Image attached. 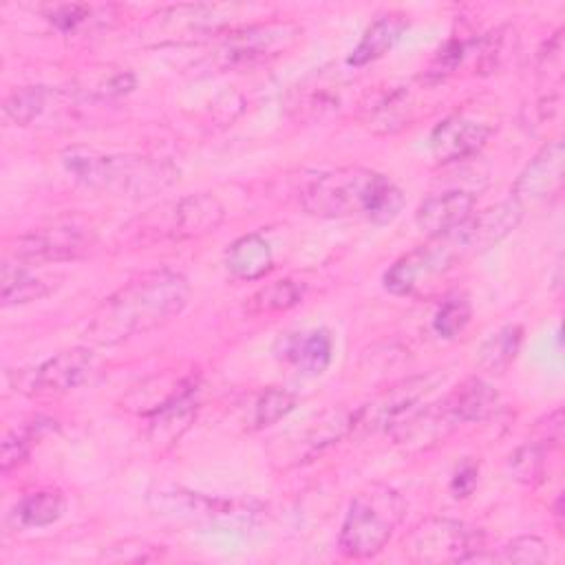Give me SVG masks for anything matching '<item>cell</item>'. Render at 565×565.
Here are the masks:
<instances>
[{"mask_svg":"<svg viewBox=\"0 0 565 565\" xmlns=\"http://www.w3.org/2000/svg\"><path fill=\"white\" fill-rule=\"evenodd\" d=\"M475 214V190L448 188L428 194L415 212V223L430 238L455 232Z\"/></svg>","mask_w":565,"mask_h":565,"instance_id":"2e32d148","label":"cell"},{"mask_svg":"<svg viewBox=\"0 0 565 565\" xmlns=\"http://www.w3.org/2000/svg\"><path fill=\"white\" fill-rule=\"evenodd\" d=\"M62 163L82 185L126 199L159 194L179 179V170L166 159L146 154H104L86 146L66 148L62 152Z\"/></svg>","mask_w":565,"mask_h":565,"instance_id":"3957f363","label":"cell"},{"mask_svg":"<svg viewBox=\"0 0 565 565\" xmlns=\"http://www.w3.org/2000/svg\"><path fill=\"white\" fill-rule=\"evenodd\" d=\"M302 207L320 218L362 216L384 225L402 212L404 194L388 177L349 166L313 179L302 192Z\"/></svg>","mask_w":565,"mask_h":565,"instance_id":"7a4b0ae2","label":"cell"},{"mask_svg":"<svg viewBox=\"0 0 565 565\" xmlns=\"http://www.w3.org/2000/svg\"><path fill=\"white\" fill-rule=\"evenodd\" d=\"M305 296L302 285L285 278V280H274L258 291H254L245 305V309L254 316L263 313H278L296 307Z\"/></svg>","mask_w":565,"mask_h":565,"instance_id":"d4e9b609","label":"cell"},{"mask_svg":"<svg viewBox=\"0 0 565 565\" xmlns=\"http://www.w3.org/2000/svg\"><path fill=\"white\" fill-rule=\"evenodd\" d=\"M490 135L492 128L488 124L466 115H450L433 128L428 141L430 152L439 163H459L472 159Z\"/></svg>","mask_w":565,"mask_h":565,"instance_id":"9a60e30c","label":"cell"},{"mask_svg":"<svg viewBox=\"0 0 565 565\" xmlns=\"http://www.w3.org/2000/svg\"><path fill=\"white\" fill-rule=\"evenodd\" d=\"M479 530L455 519H426L406 541L408 558L415 563H466L483 547Z\"/></svg>","mask_w":565,"mask_h":565,"instance_id":"52a82bcc","label":"cell"},{"mask_svg":"<svg viewBox=\"0 0 565 565\" xmlns=\"http://www.w3.org/2000/svg\"><path fill=\"white\" fill-rule=\"evenodd\" d=\"M508 468H510L512 477L521 483L541 481L543 470H545V459H543L541 446L539 444H525V446L516 448L508 459Z\"/></svg>","mask_w":565,"mask_h":565,"instance_id":"4dcf8cb0","label":"cell"},{"mask_svg":"<svg viewBox=\"0 0 565 565\" xmlns=\"http://www.w3.org/2000/svg\"><path fill=\"white\" fill-rule=\"evenodd\" d=\"M46 88L44 86H22L7 95L2 104V115L9 124L26 126L38 119L46 108Z\"/></svg>","mask_w":565,"mask_h":565,"instance_id":"4316f807","label":"cell"},{"mask_svg":"<svg viewBox=\"0 0 565 565\" xmlns=\"http://www.w3.org/2000/svg\"><path fill=\"white\" fill-rule=\"evenodd\" d=\"M90 11L93 7L88 4H57L49 11V20L57 31L73 33L90 15Z\"/></svg>","mask_w":565,"mask_h":565,"instance_id":"d6a6232c","label":"cell"},{"mask_svg":"<svg viewBox=\"0 0 565 565\" xmlns=\"http://www.w3.org/2000/svg\"><path fill=\"white\" fill-rule=\"evenodd\" d=\"M463 49H466V44L463 42H457V40H450L441 51H439V55H437V75L441 77V73H448V71H452L459 62H461V57H463Z\"/></svg>","mask_w":565,"mask_h":565,"instance_id":"d590c367","label":"cell"},{"mask_svg":"<svg viewBox=\"0 0 565 565\" xmlns=\"http://www.w3.org/2000/svg\"><path fill=\"white\" fill-rule=\"evenodd\" d=\"M463 258L448 236L430 238V243L415 247L397 258L384 274V287L395 296H413L424 285L444 276L455 263Z\"/></svg>","mask_w":565,"mask_h":565,"instance_id":"9c48e42d","label":"cell"},{"mask_svg":"<svg viewBox=\"0 0 565 565\" xmlns=\"http://www.w3.org/2000/svg\"><path fill=\"white\" fill-rule=\"evenodd\" d=\"M446 402L452 415L457 417V422L466 424V422L488 419L499 406V395L483 380L470 377L461 386H457L450 395H446Z\"/></svg>","mask_w":565,"mask_h":565,"instance_id":"7402d4cb","label":"cell"},{"mask_svg":"<svg viewBox=\"0 0 565 565\" xmlns=\"http://www.w3.org/2000/svg\"><path fill=\"white\" fill-rule=\"evenodd\" d=\"M225 218L223 203L207 192L188 194L152 210L141 227V232L154 234V238H196L214 232Z\"/></svg>","mask_w":565,"mask_h":565,"instance_id":"ba28073f","label":"cell"},{"mask_svg":"<svg viewBox=\"0 0 565 565\" xmlns=\"http://www.w3.org/2000/svg\"><path fill=\"white\" fill-rule=\"evenodd\" d=\"M333 355L331 335L324 329L289 333L280 340V358L294 369L307 375H320L327 371Z\"/></svg>","mask_w":565,"mask_h":565,"instance_id":"d6986e66","label":"cell"},{"mask_svg":"<svg viewBox=\"0 0 565 565\" xmlns=\"http://www.w3.org/2000/svg\"><path fill=\"white\" fill-rule=\"evenodd\" d=\"M523 207L514 201H501L492 207H486L479 214H472L466 223H461L455 232L446 234L461 256L481 254L503 241L521 221Z\"/></svg>","mask_w":565,"mask_h":565,"instance_id":"7c38bea8","label":"cell"},{"mask_svg":"<svg viewBox=\"0 0 565 565\" xmlns=\"http://www.w3.org/2000/svg\"><path fill=\"white\" fill-rule=\"evenodd\" d=\"M33 437H35V428H31V426L20 430V433L13 430V433H9L4 437V441H2V457H0L4 475L26 461V457L31 452Z\"/></svg>","mask_w":565,"mask_h":565,"instance_id":"1f68e13d","label":"cell"},{"mask_svg":"<svg viewBox=\"0 0 565 565\" xmlns=\"http://www.w3.org/2000/svg\"><path fill=\"white\" fill-rule=\"evenodd\" d=\"M62 276L35 274L29 265L4 258L0 274V298L4 307L42 300L60 287Z\"/></svg>","mask_w":565,"mask_h":565,"instance_id":"ac0fdd59","label":"cell"},{"mask_svg":"<svg viewBox=\"0 0 565 565\" xmlns=\"http://www.w3.org/2000/svg\"><path fill=\"white\" fill-rule=\"evenodd\" d=\"M342 104V88L333 84H311L296 90V99L291 102V108L298 113V117H322L324 113L338 110Z\"/></svg>","mask_w":565,"mask_h":565,"instance_id":"484cf974","label":"cell"},{"mask_svg":"<svg viewBox=\"0 0 565 565\" xmlns=\"http://www.w3.org/2000/svg\"><path fill=\"white\" fill-rule=\"evenodd\" d=\"M95 238L90 232L77 225H55L33 230L20 238H15L9 249V258L24 265H49L77 260L90 252Z\"/></svg>","mask_w":565,"mask_h":565,"instance_id":"30bf717a","label":"cell"},{"mask_svg":"<svg viewBox=\"0 0 565 565\" xmlns=\"http://www.w3.org/2000/svg\"><path fill=\"white\" fill-rule=\"evenodd\" d=\"M300 38V26L294 22H263L230 29L214 51V62L221 68H245L278 57Z\"/></svg>","mask_w":565,"mask_h":565,"instance_id":"5b68a950","label":"cell"},{"mask_svg":"<svg viewBox=\"0 0 565 565\" xmlns=\"http://www.w3.org/2000/svg\"><path fill=\"white\" fill-rule=\"evenodd\" d=\"M505 49H510V33L508 29H497L486 42H483V49H481V57H479V66L490 73L494 71L497 66H501V62L505 60Z\"/></svg>","mask_w":565,"mask_h":565,"instance_id":"836d02e7","label":"cell"},{"mask_svg":"<svg viewBox=\"0 0 565 565\" xmlns=\"http://www.w3.org/2000/svg\"><path fill=\"white\" fill-rule=\"evenodd\" d=\"M523 340L519 324H505L497 329L479 349V366L488 373H503L514 362Z\"/></svg>","mask_w":565,"mask_h":565,"instance_id":"cb8c5ba5","label":"cell"},{"mask_svg":"<svg viewBox=\"0 0 565 565\" xmlns=\"http://www.w3.org/2000/svg\"><path fill=\"white\" fill-rule=\"evenodd\" d=\"M95 369V355L86 347H73L55 353L26 375V388L40 395H60L77 388Z\"/></svg>","mask_w":565,"mask_h":565,"instance_id":"4fadbf2b","label":"cell"},{"mask_svg":"<svg viewBox=\"0 0 565 565\" xmlns=\"http://www.w3.org/2000/svg\"><path fill=\"white\" fill-rule=\"evenodd\" d=\"M236 4H174L159 9L152 20V35L157 42H190L216 33L227 26V18H236Z\"/></svg>","mask_w":565,"mask_h":565,"instance_id":"8fae6325","label":"cell"},{"mask_svg":"<svg viewBox=\"0 0 565 565\" xmlns=\"http://www.w3.org/2000/svg\"><path fill=\"white\" fill-rule=\"evenodd\" d=\"M492 561H505V563H521V565H534V563H547L550 561V545L534 534L516 536L510 543L501 547L499 556H492Z\"/></svg>","mask_w":565,"mask_h":565,"instance_id":"f546056e","label":"cell"},{"mask_svg":"<svg viewBox=\"0 0 565 565\" xmlns=\"http://www.w3.org/2000/svg\"><path fill=\"white\" fill-rule=\"evenodd\" d=\"M148 503L157 514L212 525H249L258 514V510H254L252 503L207 497L201 492L185 490L181 486H159L150 490Z\"/></svg>","mask_w":565,"mask_h":565,"instance_id":"8992f818","label":"cell"},{"mask_svg":"<svg viewBox=\"0 0 565 565\" xmlns=\"http://www.w3.org/2000/svg\"><path fill=\"white\" fill-rule=\"evenodd\" d=\"M66 499L60 490H35L24 494L11 510L9 519L15 527H44L62 519Z\"/></svg>","mask_w":565,"mask_h":565,"instance_id":"603a6c76","label":"cell"},{"mask_svg":"<svg viewBox=\"0 0 565 565\" xmlns=\"http://www.w3.org/2000/svg\"><path fill=\"white\" fill-rule=\"evenodd\" d=\"M472 316V307L466 294H452L444 298V302L437 307L433 318V329L439 338L452 340L463 333Z\"/></svg>","mask_w":565,"mask_h":565,"instance_id":"83f0119b","label":"cell"},{"mask_svg":"<svg viewBox=\"0 0 565 565\" xmlns=\"http://www.w3.org/2000/svg\"><path fill=\"white\" fill-rule=\"evenodd\" d=\"M188 298L190 282L183 274L172 269L146 271L104 298L88 320L86 338L108 347L148 333L177 318Z\"/></svg>","mask_w":565,"mask_h":565,"instance_id":"6da1fadb","label":"cell"},{"mask_svg":"<svg viewBox=\"0 0 565 565\" xmlns=\"http://www.w3.org/2000/svg\"><path fill=\"white\" fill-rule=\"evenodd\" d=\"M563 143L558 139L547 141L519 172L510 199L523 207L525 203H539L554 196L563 185Z\"/></svg>","mask_w":565,"mask_h":565,"instance_id":"5bb4252c","label":"cell"},{"mask_svg":"<svg viewBox=\"0 0 565 565\" xmlns=\"http://www.w3.org/2000/svg\"><path fill=\"white\" fill-rule=\"evenodd\" d=\"M406 26H408V20L404 13H397V11L382 13L380 18H375L369 24V29L360 38V42L355 44V49L351 51L347 62L351 66L360 68V66H366V64L380 60L395 46V42L402 38Z\"/></svg>","mask_w":565,"mask_h":565,"instance_id":"ffe728a7","label":"cell"},{"mask_svg":"<svg viewBox=\"0 0 565 565\" xmlns=\"http://www.w3.org/2000/svg\"><path fill=\"white\" fill-rule=\"evenodd\" d=\"M274 265L269 243L260 234H245L236 238L225 252V267L234 278L258 280Z\"/></svg>","mask_w":565,"mask_h":565,"instance_id":"44dd1931","label":"cell"},{"mask_svg":"<svg viewBox=\"0 0 565 565\" xmlns=\"http://www.w3.org/2000/svg\"><path fill=\"white\" fill-rule=\"evenodd\" d=\"M475 486H477V466L472 461H463L457 468V472L450 481V488H452L455 497H468Z\"/></svg>","mask_w":565,"mask_h":565,"instance_id":"e575fe53","label":"cell"},{"mask_svg":"<svg viewBox=\"0 0 565 565\" xmlns=\"http://www.w3.org/2000/svg\"><path fill=\"white\" fill-rule=\"evenodd\" d=\"M194 391V384L183 382L166 402L154 406L148 428V437L152 444L168 446L183 435V430L196 415Z\"/></svg>","mask_w":565,"mask_h":565,"instance_id":"e0dca14e","label":"cell"},{"mask_svg":"<svg viewBox=\"0 0 565 565\" xmlns=\"http://www.w3.org/2000/svg\"><path fill=\"white\" fill-rule=\"evenodd\" d=\"M406 503L402 494L382 483H373L360 490L344 514L338 547L347 558H371L375 556L393 536Z\"/></svg>","mask_w":565,"mask_h":565,"instance_id":"277c9868","label":"cell"},{"mask_svg":"<svg viewBox=\"0 0 565 565\" xmlns=\"http://www.w3.org/2000/svg\"><path fill=\"white\" fill-rule=\"evenodd\" d=\"M298 404V397L287 388H267L263 391L252 406L254 428H267L289 415Z\"/></svg>","mask_w":565,"mask_h":565,"instance_id":"f1b7e54d","label":"cell"}]
</instances>
